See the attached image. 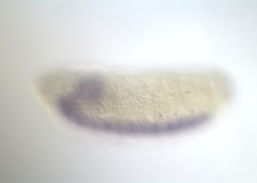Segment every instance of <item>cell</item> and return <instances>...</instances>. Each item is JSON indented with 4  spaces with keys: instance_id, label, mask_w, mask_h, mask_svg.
<instances>
[{
    "instance_id": "1",
    "label": "cell",
    "mask_w": 257,
    "mask_h": 183,
    "mask_svg": "<svg viewBox=\"0 0 257 183\" xmlns=\"http://www.w3.org/2000/svg\"><path fill=\"white\" fill-rule=\"evenodd\" d=\"M103 93V76L90 72L71 122L82 127L96 112Z\"/></svg>"
}]
</instances>
